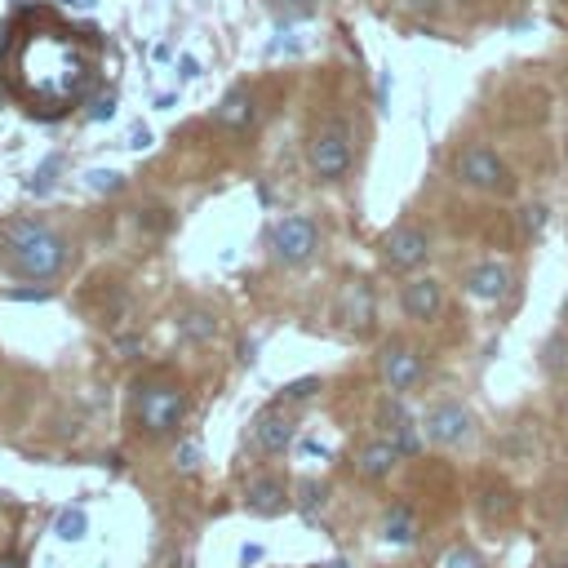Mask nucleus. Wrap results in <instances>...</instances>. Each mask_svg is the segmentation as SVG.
Masks as SVG:
<instances>
[{
    "mask_svg": "<svg viewBox=\"0 0 568 568\" xmlns=\"http://www.w3.org/2000/svg\"><path fill=\"white\" fill-rule=\"evenodd\" d=\"M98 58L102 44L93 31H75L53 18H18L4 40H0V71L9 93L31 111V115H67L80 106L98 80Z\"/></svg>",
    "mask_w": 568,
    "mask_h": 568,
    "instance_id": "nucleus-1",
    "label": "nucleus"
},
{
    "mask_svg": "<svg viewBox=\"0 0 568 568\" xmlns=\"http://www.w3.org/2000/svg\"><path fill=\"white\" fill-rule=\"evenodd\" d=\"M71 257L67 235L44 217H4L0 222V266L18 280H53Z\"/></svg>",
    "mask_w": 568,
    "mask_h": 568,
    "instance_id": "nucleus-2",
    "label": "nucleus"
},
{
    "mask_svg": "<svg viewBox=\"0 0 568 568\" xmlns=\"http://www.w3.org/2000/svg\"><path fill=\"white\" fill-rule=\"evenodd\" d=\"M351 164H355V129H351V120L342 111L320 115L311 124V133H306V169H311V178L333 186V182H342L351 173Z\"/></svg>",
    "mask_w": 568,
    "mask_h": 568,
    "instance_id": "nucleus-3",
    "label": "nucleus"
},
{
    "mask_svg": "<svg viewBox=\"0 0 568 568\" xmlns=\"http://www.w3.org/2000/svg\"><path fill=\"white\" fill-rule=\"evenodd\" d=\"M453 182L466 186V191H475V195H497V200H506V195L519 191L515 169H510L506 155H501L493 142H484V138L457 146V155H453Z\"/></svg>",
    "mask_w": 568,
    "mask_h": 568,
    "instance_id": "nucleus-4",
    "label": "nucleus"
},
{
    "mask_svg": "<svg viewBox=\"0 0 568 568\" xmlns=\"http://www.w3.org/2000/svg\"><path fill=\"white\" fill-rule=\"evenodd\" d=\"M133 422L146 439H169L186 422V390L173 377H146L133 386Z\"/></svg>",
    "mask_w": 568,
    "mask_h": 568,
    "instance_id": "nucleus-5",
    "label": "nucleus"
},
{
    "mask_svg": "<svg viewBox=\"0 0 568 568\" xmlns=\"http://www.w3.org/2000/svg\"><path fill=\"white\" fill-rule=\"evenodd\" d=\"M422 435L435 448H466L479 435V417L470 413V404H462L453 395L448 399H430L426 413H422Z\"/></svg>",
    "mask_w": 568,
    "mask_h": 568,
    "instance_id": "nucleus-6",
    "label": "nucleus"
},
{
    "mask_svg": "<svg viewBox=\"0 0 568 568\" xmlns=\"http://www.w3.org/2000/svg\"><path fill=\"white\" fill-rule=\"evenodd\" d=\"M377 377L390 395H413L426 382V351L408 337H390L377 351Z\"/></svg>",
    "mask_w": 568,
    "mask_h": 568,
    "instance_id": "nucleus-7",
    "label": "nucleus"
},
{
    "mask_svg": "<svg viewBox=\"0 0 568 568\" xmlns=\"http://www.w3.org/2000/svg\"><path fill=\"white\" fill-rule=\"evenodd\" d=\"M377 253H382V266L395 271V275H417L430 257V231L422 222H395L382 240H377Z\"/></svg>",
    "mask_w": 568,
    "mask_h": 568,
    "instance_id": "nucleus-8",
    "label": "nucleus"
},
{
    "mask_svg": "<svg viewBox=\"0 0 568 568\" xmlns=\"http://www.w3.org/2000/svg\"><path fill=\"white\" fill-rule=\"evenodd\" d=\"M320 253V226L306 213H284L271 226V257L280 266H306Z\"/></svg>",
    "mask_w": 568,
    "mask_h": 568,
    "instance_id": "nucleus-9",
    "label": "nucleus"
},
{
    "mask_svg": "<svg viewBox=\"0 0 568 568\" xmlns=\"http://www.w3.org/2000/svg\"><path fill=\"white\" fill-rule=\"evenodd\" d=\"M510 288H515V271H510L501 257H479V262H470L466 275H462V293H466L470 302H479V306L506 302Z\"/></svg>",
    "mask_w": 568,
    "mask_h": 568,
    "instance_id": "nucleus-10",
    "label": "nucleus"
},
{
    "mask_svg": "<svg viewBox=\"0 0 568 568\" xmlns=\"http://www.w3.org/2000/svg\"><path fill=\"white\" fill-rule=\"evenodd\" d=\"M444 306H448L444 280H435V275H404V284H399V311H404V320L435 324L444 315Z\"/></svg>",
    "mask_w": 568,
    "mask_h": 568,
    "instance_id": "nucleus-11",
    "label": "nucleus"
},
{
    "mask_svg": "<svg viewBox=\"0 0 568 568\" xmlns=\"http://www.w3.org/2000/svg\"><path fill=\"white\" fill-rule=\"evenodd\" d=\"M248 439H253L257 453L280 457V453L293 448L297 422H293V413H288L284 404H266V408H257V417H253V426H248Z\"/></svg>",
    "mask_w": 568,
    "mask_h": 568,
    "instance_id": "nucleus-12",
    "label": "nucleus"
},
{
    "mask_svg": "<svg viewBox=\"0 0 568 568\" xmlns=\"http://www.w3.org/2000/svg\"><path fill=\"white\" fill-rule=\"evenodd\" d=\"M288 506H293V488H288L280 475L262 470V475H253V479L244 484V510H248V515L275 519V515H284Z\"/></svg>",
    "mask_w": 568,
    "mask_h": 568,
    "instance_id": "nucleus-13",
    "label": "nucleus"
},
{
    "mask_svg": "<svg viewBox=\"0 0 568 568\" xmlns=\"http://www.w3.org/2000/svg\"><path fill=\"white\" fill-rule=\"evenodd\" d=\"M173 333L182 346H209L217 333H222V320L209 302H186L178 315H173Z\"/></svg>",
    "mask_w": 568,
    "mask_h": 568,
    "instance_id": "nucleus-14",
    "label": "nucleus"
},
{
    "mask_svg": "<svg viewBox=\"0 0 568 568\" xmlns=\"http://www.w3.org/2000/svg\"><path fill=\"white\" fill-rule=\"evenodd\" d=\"M399 462H404V453H399L386 435H373V439H364V444L355 448V475H359V479H368V484L390 479Z\"/></svg>",
    "mask_w": 568,
    "mask_h": 568,
    "instance_id": "nucleus-15",
    "label": "nucleus"
},
{
    "mask_svg": "<svg viewBox=\"0 0 568 568\" xmlns=\"http://www.w3.org/2000/svg\"><path fill=\"white\" fill-rule=\"evenodd\" d=\"M515 506H519V497H515V488H510L506 479L488 475V479L475 484V515H479L484 524H506V519L515 515Z\"/></svg>",
    "mask_w": 568,
    "mask_h": 568,
    "instance_id": "nucleus-16",
    "label": "nucleus"
},
{
    "mask_svg": "<svg viewBox=\"0 0 568 568\" xmlns=\"http://www.w3.org/2000/svg\"><path fill=\"white\" fill-rule=\"evenodd\" d=\"M253 115H257V106H253L248 84L226 89V93H222V102L213 106V124H217V129H231V133H244V129L253 124Z\"/></svg>",
    "mask_w": 568,
    "mask_h": 568,
    "instance_id": "nucleus-17",
    "label": "nucleus"
},
{
    "mask_svg": "<svg viewBox=\"0 0 568 568\" xmlns=\"http://www.w3.org/2000/svg\"><path fill=\"white\" fill-rule=\"evenodd\" d=\"M377 532H382V541H386V546H417L422 524H417V515H413V506H408V501H390V506L382 510Z\"/></svg>",
    "mask_w": 568,
    "mask_h": 568,
    "instance_id": "nucleus-18",
    "label": "nucleus"
},
{
    "mask_svg": "<svg viewBox=\"0 0 568 568\" xmlns=\"http://www.w3.org/2000/svg\"><path fill=\"white\" fill-rule=\"evenodd\" d=\"M537 364H541V373H546L550 382H564V377H568V324H555V328L541 337Z\"/></svg>",
    "mask_w": 568,
    "mask_h": 568,
    "instance_id": "nucleus-19",
    "label": "nucleus"
},
{
    "mask_svg": "<svg viewBox=\"0 0 568 568\" xmlns=\"http://www.w3.org/2000/svg\"><path fill=\"white\" fill-rule=\"evenodd\" d=\"M408 417H413V413L404 408V395H390V390L382 395V404H377V413H373V422H377L382 435H390V430H395L399 422H408Z\"/></svg>",
    "mask_w": 568,
    "mask_h": 568,
    "instance_id": "nucleus-20",
    "label": "nucleus"
},
{
    "mask_svg": "<svg viewBox=\"0 0 568 568\" xmlns=\"http://www.w3.org/2000/svg\"><path fill=\"white\" fill-rule=\"evenodd\" d=\"M53 532H58L62 541H80V537L89 532V515H84L80 506H67V510H58V519H53Z\"/></svg>",
    "mask_w": 568,
    "mask_h": 568,
    "instance_id": "nucleus-21",
    "label": "nucleus"
},
{
    "mask_svg": "<svg viewBox=\"0 0 568 568\" xmlns=\"http://www.w3.org/2000/svg\"><path fill=\"white\" fill-rule=\"evenodd\" d=\"M439 568H488V559H484L475 546L457 541V546H448V550L439 555Z\"/></svg>",
    "mask_w": 568,
    "mask_h": 568,
    "instance_id": "nucleus-22",
    "label": "nucleus"
},
{
    "mask_svg": "<svg viewBox=\"0 0 568 568\" xmlns=\"http://www.w3.org/2000/svg\"><path fill=\"white\" fill-rule=\"evenodd\" d=\"M324 501H328V484H320V479H302V484H297V506H302L306 515H315Z\"/></svg>",
    "mask_w": 568,
    "mask_h": 568,
    "instance_id": "nucleus-23",
    "label": "nucleus"
},
{
    "mask_svg": "<svg viewBox=\"0 0 568 568\" xmlns=\"http://www.w3.org/2000/svg\"><path fill=\"white\" fill-rule=\"evenodd\" d=\"M320 386H324L320 377H297V382L280 386V404H297V399H311V395H315Z\"/></svg>",
    "mask_w": 568,
    "mask_h": 568,
    "instance_id": "nucleus-24",
    "label": "nucleus"
},
{
    "mask_svg": "<svg viewBox=\"0 0 568 568\" xmlns=\"http://www.w3.org/2000/svg\"><path fill=\"white\" fill-rule=\"evenodd\" d=\"M200 457H204L200 439H182V444H178V453H173V466H178L182 475H191V470H200Z\"/></svg>",
    "mask_w": 568,
    "mask_h": 568,
    "instance_id": "nucleus-25",
    "label": "nucleus"
},
{
    "mask_svg": "<svg viewBox=\"0 0 568 568\" xmlns=\"http://www.w3.org/2000/svg\"><path fill=\"white\" fill-rule=\"evenodd\" d=\"M89 186H93V191H120V186H124V178H120V173H111V169H93V173H89Z\"/></svg>",
    "mask_w": 568,
    "mask_h": 568,
    "instance_id": "nucleus-26",
    "label": "nucleus"
},
{
    "mask_svg": "<svg viewBox=\"0 0 568 568\" xmlns=\"http://www.w3.org/2000/svg\"><path fill=\"white\" fill-rule=\"evenodd\" d=\"M284 18H311L315 13V0H280Z\"/></svg>",
    "mask_w": 568,
    "mask_h": 568,
    "instance_id": "nucleus-27",
    "label": "nucleus"
},
{
    "mask_svg": "<svg viewBox=\"0 0 568 568\" xmlns=\"http://www.w3.org/2000/svg\"><path fill=\"white\" fill-rule=\"evenodd\" d=\"M53 169H58V160H44V169L31 178V191H49L53 186Z\"/></svg>",
    "mask_w": 568,
    "mask_h": 568,
    "instance_id": "nucleus-28",
    "label": "nucleus"
},
{
    "mask_svg": "<svg viewBox=\"0 0 568 568\" xmlns=\"http://www.w3.org/2000/svg\"><path fill=\"white\" fill-rule=\"evenodd\" d=\"M404 9H408V13L430 18V13H439V9H444V0H404Z\"/></svg>",
    "mask_w": 568,
    "mask_h": 568,
    "instance_id": "nucleus-29",
    "label": "nucleus"
},
{
    "mask_svg": "<svg viewBox=\"0 0 568 568\" xmlns=\"http://www.w3.org/2000/svg\"><path fill=\"white\" fill-rule=\"evenodd\" d=\"M89 115H93V120H111V115H115V98H111V93H106V98H98Z\"/></svg>",
    "mask_w": 568,
    "mask_h": 568,
    "instance_id": "nucleus-30",
    "label": "nucleus"
},
{
    "mask_svg": "<svg viewBox=\"0 0 568 568\" xmlns=\"http://www.w3.org/2000/svg\"><path fill=\"white\" fill-rule=\"evenodd\" d=\"M257 559H262V546H244V550H240V564H244V568L257 564Z\"/></svg>",
    "mask_w": 568,
    "mask_h": 568,
    "instance_id": "nucleus-31",
    "label": "nucleus"
},
{
    "mask_svg": "<svg viewBox=\"0 0 568 568\" xmlns=\"http://www.w3.org/2000/svg\"><path fill=\"white\" fill-rule=\"evenodd\" d=\"M191 75H200V67H195V58H182V80H191Z\"/></svg>",
    "mask_w": 568,
    "mask_h": 568,
    "instance_id": "nucleus-32",
    "label": "nucleus"
},
{
    "mask_svg": "<svg viewBox=\"0 0 568 568\" xmlns=\"http://www.w3.org/2000/svg\"><path fill=\"white\" fill-rule=\"evenodd\" d=\"M550 568H568V550H559V555H550Z\"/></svg>",
    "mask_w": 568,
    "mask_h": 568,
    "instance_id": "nucleus-33",
    "label": "nucleus"
},
{
    "mask_svg": "<svg viewBox=\"0 0 568 568\" xmlns=\"http://www.w3.org/2000/svg\"><path fill=\"white\" fill-rule=\"evenodd\" d=\"M559 324H568V293H564V306H559Z\"/></svg>",
    "mask_w": 568,
    "mask_h": 568,
    "instance_id": "nucleus-34",
    "label": "nucleus"
},
{
    "mask_svg": "<svg viewBox=\"0 0 568 568\" xmlns=\"http://www.w3.org/2000/svg\"><path fill=\"white\" fill-rule=\"evenodd\" d=\"M67 4H80V9H89V4H93V0H67Z\"/></svg>",
    "mask_w": 568,
    "mask_h": 568,
    "instance_id": "nucleus-35",
    "label": "nucleus"
},
{
    "mask_svg": "<svg viewBox=\"0 0 568 568\" xmlns=\"http://www.w3.org/2000/svg\"><path fill=\"white\" fill-rule=\"evenodd\" d=\"M564 426H568V399H564Z\"/></svg>",
    "mask_w": 568,
    "mask_h": 568,
    "instance_id": "nucleus-36",
    "label": "nucleus"
},
{
    "mask_svg": "<svg viewBox=\"0 0 568 568\" xmlns=\"http://www.w3.org/2000/svg\"><path fill=\"white\" fill-rule=\"evenodd\" d=\"M564 155H568V129H564Z\"/></svg>",
    "mask_w": 568,
    "mask_h": 568,
    "instance_id": "nucleus-37",
    "label": "nucleus"
},
{
    "mask_svg": "<svg viewBox=\"0 0 568 568\" xmlns=\"http://www.w3.org/2000/svg\"><path fill=\"white\" fill-rule=\"evenodd\" d=\"M0 568H13V559H4V564H0Z\"/></svg>",
    "mask_w": 568,
    "mask_h": 568,
    "instance_id": "nucleus-38",
    "label": "nucleus"
}]
</instances>
